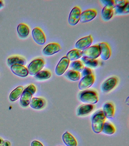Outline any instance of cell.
<instances>
[{
    "mask_svg": "<svg viewBox=\"0 0 129 146\" xmlns=\"http://www.w3.org/2000/svg\"><path fill=\"white\" fill-rule=\"evenodd\" d=\"M94 109L93 105L86 104L80 106L77 111V115L78 116H85L90 113Z\"/></svg>",
    "mask_w": 129,
    "mask_h": 146,
    "instance_id": "obj_16",
    "label": "cell"
},
{
    "mask_svg": "<svg viewBox=\"0 0 129 146\" xmlns=\"http://www.w3.org/2000/svg\"><path fill=\"white\" fill-rule=\"evenodd\" d=\"M0 146H5L4 140H3V139L1 137H0Z\"/></svg>",
    "mask_w": 129,
    "mask_h": 146,
    "instance_id": "obj_35",
    "label": "cell"
},
{
    "mask_svg": "<svg viewBox=\"0 0 129 146\" xmlns=\"http://www.w3.org/2000/svg\"><path fill=\"white\" fill-rule=\"evenodd\" d=\"M101 2L105 6L109 5L111 6L115 9V1H101Z\"/></svg>",
    "mask_w": 129,
    "mask_h": 146,
    "instance_id": "obj_33",
    "label": "cell"
},
{
    "mask_svg": "<svg viewBox=\"0 0 129 146\" xmlns=\"http://www.w3.org/2000/svg\"><path fill=\"white\" fill-rule=\"evenodd\" d=\"M114 8L111 6L106 5L103 8L101 11V16L104 20H109L113 17Z\"/></svg>",
    "mask_w": 129,
    "mask_h": 146,
    "instance_id": "obj_20",
    "label": "cell"
},
{
    "mask_svg": "<svg viewBox=\"0 0 129 146\" xmlns=\"http://www.w3.org/2000/svg\"><path fill=\"white\" fill-rule=\"evenodd\" d=\"M23 90V87L21 86L17 87L16 88L12 91L10 94V100L12 101H15L18 100L22 95Z\"/></svg>",
    "mask_w": 129,
    "mask_h": 146,
    "instance_id": "obj_25",
    "label": "cell"
},
{
    "mask_svg": "<svg viewBox=\"0 0 129 146\" xmlns=\"http://www.w3.org/2000/svg\"><path fill=\"white\" fill-rule=\"evenodd\" d=\"M45 65V61L41 58H38L32 60L28 67L29 74L31 75H35L43 68Z\"/></svg>",
    "mask_w": 129,
    "mask_h": 146,
    "instance_id": "obj_3",
    "label": "cell"
},
{
    "mask_svg": "<svg viewBox=\"0 0 129 146\" xmlns=\"http://www.w3.org/2000/svg\"><path fill=\"white\" fill-rule=\"evenodd\" d=\"M31 146H44L41 143L37 140H34L31 143Z\"/></svg>",
    "mask_w": 129,
    "mask_h": 146,
    "instance_id": "obj_34",
    "label": "cell"
},
{
    "mask_svg": "<svg viewBox=\"0 0 129 146\" xmlns=\"http://www.w3.org/2000/svg\"><path fill=\"white\" fill-rule=\"evenodd\" d=\"M61 46L57 43H52L47 44L43 50L44 54L46 56H52L60 51Z\"/></svg>",
    "mask_w": 129,
    "mask_h": 146,
    "instance_id": "obj_13",
    "label": "cell"
},
{
    "mask_svg": "<svg viewBox=\"0 0 129 146\" xmlns=\"http://www.w3.org/2000/svg\"><path fill=\"white\" fill-rule=\"evenodd\" d=\"M100 56L102 59L104 60H108L111 54L110 47L106 42H102L99 43Z\"/></svg>",
    "mask_w": 129,
    "mask_h": 146,
    "instance_id": "obj_14",
    "label": "cell"
},
{
    "mask_svg": "<svg viewBox=\"0 0 129 146\" xmlns=\"http://www.w3.org/2000/svg\"><path fill=\"white\" fill-rule=\"evenodd\" d=\"M95 80V76L93 74L83 76L79 82L78 87L80 90H86L94 84Z\"/></svg>",
    "mask_w": 129,
    "mask_h": 146,
    "instance_id": "obj_8",
    "label": "cell"
},
{
    "mask_svg": "<svg viewBox=\"0 0 129 146\" xmlns=\"http://www.w3.org/2000/svg\"><path fill=\"white\" fill-rule=\"evenodd\" d=\"M62 139L67 146H77V142L75 138L67 131L63 133L62 135Z\"/></svg>",
    "mask_w": 129,
    "mask_h": 146,
    "instance_id": "obj_18",
    "label": "cell"
},
{
    "mask_svg": "<svg viewBox=\"0 0 129 146\" xmlns=\"http://www.w3.org/2000/svg\"><path fill=\"white\" fill-rule=\"evenodd\" d=\"M82 56L90 59H96L100 56V50L98 45L90 46L82 51Z\"/></svg>",
    "mask_w": 129,
    "mask_h": 146,
    "instance_id": "obj_4",
    "label": "cell"
},
{
    "mask_svg": "<svg viewBox=\"0 0 129 146\" xmlns=\"http://www.w3.org/2000/svg\"><path fill=\"white\" fill-rule=\"evenodd\" d=\"M71 67L73 70L80 73L84 69V66L82 62L78 60L73 62L71 64Z\"/></svg>",
    "mask_w": 129,
    "mask_h": 146,
    "instance_id": "obj_30",
    "label": "cell"
},
{
    "mask_svg": "<svg viewBox=\"0 0 129 146\" xmlns=\"http://www.w3.org/2000/svg\"><path fill=\"white\" fill-rule=\"evenodd\" d=\"M46 101L41 98H33L30 101V106L31 108L36 109H42L46 106Z\"/></svg>",
    "mask_w": 129,
    "mask_h": 146,
    "instance_id": "obj_21",
    "label": "cell"
},
{
    "mask_svg": "<svg viewBox=\"0 0 129 146\" xmlns=\"http://www.w3.org/2000/svg\"><path fill=\"white\" fill-rule=\"evenodd\" d=\"M97 11L94 9H88L81 12L80 21L82 23L89 22L97 15Z\"/></svg>",
    "mask_w": 129,
    "mask_h": 146,
    "instance_id": "obj_12",
    "label": "cell"
},
{
    "mask_svg": "<svg viewBox=\"0 0 129 146\" xmlns=\"http://www.w3.org/2000/svg\"><path fill=\"white\" fill-rule=\"evenodd\" d=\"M33 95L29 91L25 89L21 95L20 102L23 107H27L30 104Z\"/></svg>",
    "mask_w": 129,
    "mask_h": 146,
    "instance_id": "obj_22",
    "label": "cell"
},
{
    "mask_svg": "<svg viewBox=\"0 0 129 146\" xmlns=\"http://www.w3.org/2000/svg\"><path fill=\"white\" fill-rule=\"evenodd\" d=\"M7 64L9 66H12L13 65H25L26 60L23 57L19 56H13L9 57L7 59Z\"/></svg>",
    "mask_w": 129,
    "mask_h": 146,
    "instance_id": "obj_19",
    "label": "cell"
},
{
    "mask_svg": "<svg viewBox=\"0 0 129 146\" xmlns=\"http://www.w3.org/2000/svg\"><path fill=\"white\" fill-rule=\"evenodd\" d=\"M81 72V75L83 77L93 74L91 70L88 67H84V69Z\"/></svg>",
    "mask_w": 129,
    "mask_h": 146,
    "instance_id": "obj_31",
    "label": "cell"
},
{
    "mask_svg": "<svg viewBox=\"0 0 129 146\" xmlns=\"http://www.w3.org/2000/svg\"><path fill=\"white\" fill-rule=\"evenodd\" d=\"M4 1L0 0V9L4 7Z\"/></svg>",
    "mask_w": 129,
    "mask_h": 146,
    "instance_id": "obj_37",
    "label": "cell"
},
{
    "mask_svg": "<svg viewBox=\"0 0 129 146\" xmlns=\"http://www.w3.org/2000/svg\"></svg>",
    "mask_w": 129,
    "mask_h": 146,
    "instance_id": "obj_39",
    "label": "cell"
},
{
    "mask_svg": "<svg viewBox=\"0 0 129 146\" xmlns=\"http://www.w3.org/2000/svg\"><path fill=\"white\" fill-rule=\"evenodd\" d=\"M79 99L81 102L89 104H94L98 101V94L93 90H84L79 94Z\"/></svg>",
    "mask_w": 129,
    "mask_h": 146,
    "instance_id": "obj_2",
    "label": "cell"
},
{
    "mask_svg": "<svg viewBox=\"0 0 129 146\" xmlns=\"http://www.w3.org/2000/svg\"><path fill=\"white\" fill-rule=\"evenodd\" d=\"M70 63V60L66 56L62 58L55 68V72L56 75L58 76L63 75L68 68Z\"/></svg>",
    "mask_w": 129,
    "mask_h": 146,
    "instance_id": "obj_7",
    "label": "cell"
},
{
    "mask_svg": "<svg viewBox=\"0 0 129 146\" xmlns=\"http://www.w3.org/2000/svg\"><path fill=\"white\" fill-rule=\"evenodd\" d=\"M11 70L13 74L20 77H26L29 74L28 68L22 65H13L11 66Z\"/></svg>",
    "mask_w": 129,
    "mask_h": 146,
    "instance_id": "obj_15",
    "label": "cell"
},
{
    "mask_svg": "<svg viewBox=\"0 0 129 146\" xmlns=\"http://www.w3.org/2000/svg\"><path fill=\"white\" fill-rule=\"evenodd\" d=\"M81 13V9L79 7H75L72 9L68 18V23L71 26H75L79 23Z\"/></svg>",
    "mask_w": 129,
    "mask_h": 146,
    "instance_id": "obj_5",
    "label": "cell"
},
{
    "mask_svg": "<svg viewBox=\"0 0 129 146\" xmlns=\"http://www.w3.org/2000/svg\"><path fill=\"white\" fill-rule=\"evenodd\" d=\"M102 132L105 134L111 135L115 133V129L114 125L109 122H105L103 125Z\"/></svg>",
    "mask_w": 129,
    "mask_h": 146,
    "instance_id": "obj_26",
    "label": "cell"
},
{
    "mask_svg": "<svg viewBox=\"0 0 129 146\" xmlns=\"http://www.w3.org/2000/svg\"><path fill=\"white\" fill-rule=\"evenodd\" d=\"M17 31L19 36L22 38H25L29 36L30 29L29 26L24 23H20L18 25Z\"/></svg>",
    "mask_w": 129,
    "mask_h": 146,
    "instance_id": "obj_23",
    "label": "cell"
},
{
    "mask_svg": "<svg viewBox=\"0 0 129 146\" xmlns=\"http://www.w3.org/2000/svg\"><path fill=\"white\" fill-rule=\"evenodd\" d=\"M115 3V11L117 14L124 15L129 13L128 1H116Z\"/></svg>",
    "mask_w": 129,
    "mask_h": 146,
    "instance_id": "obj_11",
    "label": "cell"
},
{
    "mask_svg": "<svg viewBox=\"0 0 129 146\" xmlns=\"http://www.w3.org/2000/svg\"><path fill=\"white\" fill-rule=\"evenodd\" d=\"M5 142V146H11L10 142L8 140H4Z\"/></svg>",
    "mask_w": 129,
    "mask_h": 146,
    "instance_id": "obj_36",
    "label": "cell"
},
{
    "mask_svg": "<svg viewBox=\"0 0 129 146\" xmlns=\"http://www.w3.org/2000/svg\"><path fill=\"white\" fill-rule=\"evenodd\" d=\"M93 42V38L91 35H88L78 40L75 44V47L77 50L83 51L91 46Z\"/></svg>",
    "mask_w": 129,
    "mask_h": 146,
    "instance_id": "obj_9",
    "label": "cell"
},
{
    "mask_svg": "<svg viewBox=\"0 0 129 146\" xmlns=\"http://www.w3.org/2000/svg\"><path fill=\"white\" fill-rule=\"evenodd\" d=\"M83 63L87 67L95 68L98 65V60L96 59H90L89 58L83 57L81 58Z\"/></svg>",
    "mask_w": 129,
    "mask_h": 146,
    "instance_id": "obj_28",
    "label": "cell"
},
{
    "mask_svg": "<svg viewBox=\"0 0 129 146\" xmlns=\"http://www.w3.org/2000/svg\"><path fill=\"white\" fill-rule=\"evenodd\" d=\"M66 56L70 61L77 60L82 57V51L73 49L68 52Z\"/></svg>",
    "mask_w": 129,
    "mask_h": 146,
    "instance_id": "obj_24",
    "label": "cell"
},
{
    "mask_svg": "<svg viewBox=\"0 0 129 146\" xmlns=\"http://www.w3.org/2000/svg\"><path fill=\"white\" fill-rule=\"evenodd\" d=\"M51 76V73L48 70L40 71L39 73L35 75V77L39 80H45L50 78Z\"/></svg>",
    "mask_w": 129,
    "mask_h": 146,
    "instance_id": "obj_29",
    "label": "cell"
},
{
    "mask_svg": "<svg viewBox=\"0 0 129 146\" xmlns=\"http://www.w3.org/2000/svg\"><path fill=\"white\" fill-rule=\"evenodd\" d=\"M102 111L106 118L112 119L114 117L115 109L114 106L111 102L106 103L104 105Z\"/></svg>",
    "mask_w": 129,
    "mask_h": 146,
    "instance_id": "obj_17",
    "label": "cell"
},
{
    "mask_svg": "<svg viewBox=\"0 0 129 146\" xmlns=\"http://www.w3.org/2000/svg\"><path fill=\"white\" fill-rule=\"evenodd\" d=\"M128 99H129V97H128V98H127V99H126V102H126V104H127L128 105H129V100H128Z\"/></svg>",
    "mask_w": 129,
    "mask_h": 146,
    "instance_id": "obj_38",
    "label": "cell"
},
{
    "mask_svg": "<svg viewBox=\"0 0 129 146\" xmlns=\"http://www.w3.org/2000/svg\"><path fill=\"white\" fill-rule=\"evenodd\" d=\"M106 118L102 110L98 111L94 114L92 119L91 127L95 133H99L102 132Z\"/></svg>",
    "mask_w": 129,
    "mask_h": 146,
    "instance_id": "obj_1",
    "label": "cell"
},
{
    "mask_svg": "<svg viewBox=\"0 0 129 146\" xmlns=\"http://www.w3.org/2000/svg\"><path fill=\"white\" fill-rule=\"evenodd\" d=\"M25 89L31 92L32 95L34 94L36 92V88L33 84H30Z\"/></svg>",
    "mask_w": 129,
    "mask_h": 146,
    "instance_id": "obj_32",
    "label": "cell"
},
{
    "mask_svg": "<svg viewBox=\"0 0 129 146\" xmlns=\"http://www.w3.org/2000/svg\"><path fill=\"white\" fill-rule=\"evenodd\" d=\"M34 40L39 45H43L46 42V37L44 32L38 27L34 28L32 31Z\"/></svg>",
    "mask_w": 129,
    "mask_h": 146,
    "instance_id": "obj_10",
    "label": "cell"
},
{
    "mask_svg": "<svg viewBox=\"0 0 129 146\" xmlns=\"http://www.w3.org/2000/svg\"><path fill=\"white\" fill-rule=\"evenodd\" d=\"M65 76L69 79L74 82L79 81L81 78L80 73L73 70L68 71L65 74Z\"/></svg>",
    "mask_w": 129,
    "mask_h": 146,
    "instance_id": "obj_27",
    "label": "cell"
},
{
    "mask_svg": "<svg viewBox=\"0 0 129 146\" xmlns=\"http://www.w3.org/2000/svg\"><path fill=\"white\" fill-rule=\"evenodd\" d=\"M118 83V80L115 76L107 79L101 85V90L105 93H108L115 88Z\"/></svg>",
    "mask_w": 129,
    "mask_h": 146,
    "instance_id": "obj_6",
    "label": "cell"
}]
</instances>
